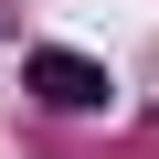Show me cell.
I'll use <instances>...</instances> for the list:
<instances>
[{
	"mask_svg": "<svg viewBox=\"0 0 159 159\" xmlns=\"http://www.w3.org/2000/svg\"><path fill=\"white\" fill-rule=\"evenodd\" d=\"M21 85H32V106H53V117H96V106L117 96V85H106V64H96V53H74V43H32Z\"/></svg>",
	"mask_w": 159,
	"mask_h": 159,
	"instance_id": "obj_1",
	"label": "cell"
}]
</instances>
